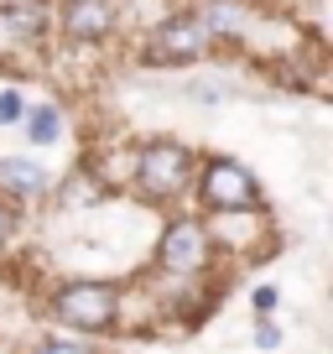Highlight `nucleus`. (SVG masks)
I'll return each mask as SVG.
<instances>
[{
	"label": "nucleus",
	"mask_w": 333,
	"mask_h": 354,
	"mask_svg": "<svg viewBox=\"0 0 333 354\" xmlns=\"http://www.w3.org/2000/svg\"><path fill=\"white\" fill-rule=\"evenodd\" d=\"M209 261H213V245H209L203 219L198 214H172V219L162 224V240H156V287H166L172 302H178L182 292L198 297Z\"/></svg>",
	"instance_id": "nucleus-1"
},
{
	"label": "nucleus",
	"mask_w": 333,
	"mask_h": 354,
	"mask_svg": "<svg viewBox=\"0 0 333 354\" xmlns=\"http://www.w3.org/2000/svg\"><path fill=\"white\" fill-rule=\"evenodd\" d=\"M193 167H198V156L188 151L182 141H146L141 151H135V167H131V183L135 193H141L146 203H178L193 193Z\"/></svg>",
	"instance_id": "nucleus-2"
},
{
	"label": "nucleus",
	"mask_w": 333,
	"mask_h": 354,
	"mask_svg": "<svg viewBox=\"0 0 333 354\" xmlns=\"http://www.w3.org/2000/svg\"><path fill=\"white\" fill-rule=\"evenodd\" d=\"M120 297L125 287L120 281H94V277H73L53 292V318L63 328H78V333H110L120 323Z\"/></svg>",
	"instance_id": "nucleus-3"
},
{
	"label": "nucleus",
	"mask_w": 333,
	"mask_h": 354,
	"mask_svg": "<svg viewBox=\"0 0 333 354\" xmlns=\"http://www.w3.org/2000/svg\"><path fill=\"white\" fill-rule=\"evenodd\" d=\"M193 198L203 214H240V209H260V183L256 172L234 156H209L193 167Z\"/></svg>",
	"instance_id": "nucleus-4"
},
{
	"label": "nucleus",
	"mask_w": 333,
	"mask_h": 354,
	"mask_svg": "<svg viewBox=\"0 0 333 354\" xmlns=\"http://www.w3.org/2000/svg\"><path fill=\"white\" fill-rule=\"evenodd\" d=\"M213 47H219V37L188 11V16H162V21L151 26L141 53H146L151 68H188V63H198V57H209Z\"/></svg>",
	"instance_id": "nucleus-5"
},
{
	"label": "nucleus",
	"mask_w": 333,
	"mask_h": 354,
	"mask_svg": "<svg viewBox=\"0 0 333 354\" xmlns=\"http://www.w3.org/2000/svg\"><path fill=\"white\" fill-rule=\"evenodd\" d=\"M53 26H63V37L78 42V47L110 42L120 32V6L115 0H63V11H57Z\"/></svg>",
	"instance_id": "nucleus-6"
},
{
	"label": "nucleus",
	"mask_w": 333,
	"mask_h": 354,
	"mask_svg": "<svg viewBox=\"0 0 333 354\" xmlns=\"http://www.w3.org/2000/svg\"><path fill=\"white\" fill-rule=\"evenodd\" d=\"M0 193L6 203H42L53 193V177L32 156H0Z\"/></svg>",
	"instance_id": "nucleus-7"
},
{
	"label": "nucleus",
	"mask_w": 333,
	"mask_h": 354,
	"mask_svg": "<svg viewBox=\"0 0 333 354\" xmlns=\"http://www.w3.org/2000/svg\"><path fill=\"white\" fill-rule=\"evenodd\" d=\"M21 125H26V141H32L37 151H42V146H57V141H63V104H57V100L26 104Z\"/></svg>",
	"instance_id": "nucleus-8"
},
{
	"label": "nucleus",
	"mask_w": 333,
	"mask_h": 354,
	"mask_svg": "<svg viewBox=\"0 0 333 354\" xmlns=\"http://www.w3.org/2000/svg\"><path fill=\"white\" fill-rule=\"evenodd\" d=\"M16 57H32V47L21 42V32H16L11 6H0V63H16Z\"/></svg>",
	"instance_id": "nucleus-9"
},
{
	"label": "nucleus",
	"mask_w": 333,
	"mask_h": 354,
	"mask_svg": "<svg viewBox=\"0 0 333 354\" xmlns=\"http://www.w3.org/2000/svg\"><path fill=\"white\" fill-rule=\"evenodd\" d=\"M188 100L193 104H224V100H229V84H219V78H193Z\"/></svg>",
	"instance_id": "nucleus-10"
},
{
	"label": "nucleus",
	"mask_w": 333,
	"mask_h": 354,
	"mask_svg": "<svg viewBox=\"0 0 333 354\" xmlns=\"http://www.w3.org/2000/svg\"><path fill=\"white\" fill-rule=\"evenodd\" d=\"M21 115H26L21 88H0V125H21Z\"/></svg>",
	"instance_id": "nucleus-11"
},
{
	"label": "nucleus",
	"mask_w": 333,
	"mask_h": 354,
	"mask_svg": "<svg viewBox=\"0 0 333 354\" xmlns=\"http://www.w3.org/2000/svg\"><path fill=\"white\" fill-rule=\"evenodd\" d=\"M32 354H94L84 339H37Z\"/></svg>",
	"instance_id": "nucleus-12"
},
{
	"label": "nucleus",
	"mask_w": 333,
	"mask_h": 354,
	"mask_svg": "<svg viewBox=\"0 0 333 354\" xmlns=\"http://www.w3.org/2000/svg\"><path fill=\"white\" fill-rule=\"evenodd\" d=\"M256 349H281V328L276 323H266V318L256 323Z\"/></svg>",
	"instance_id": "nucleus-13"
},
{
	"label": "nucleus",
	"mask_w": 333,
	"mask_h": 354,
	"mask_svg": "<svg viewBox=\"0 0 333 354\" xmlns=\"http://www.w3.org/2000/svg\"><path fill=\"white\" fill-rule=\"evenodd\" d=\"M11 234H16V203H0V250L11 245Z\"/></svg>",
	"instance_id": "nucleus-14"
},
{
	"label": "nucleus",
	"mask_w": 333,
	"mask_h": 354,
	"mask_svg": "<svg viewBox=\"0 0 333 354\" xmlns=\"http://www.w3.org/2000/svg\"><path fill=\"white\" fill-rule=\"evenodd\" d=\"M250 302H256V313H271L281 302V292L276 287H256V292H250Z\"/></svg>",
	"instance_id": "nucleus-15"
}]
</instances>
